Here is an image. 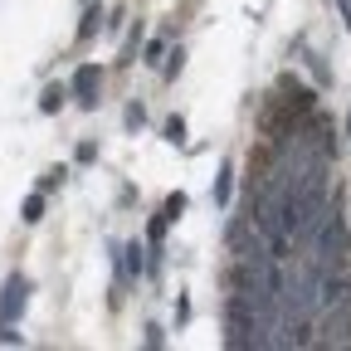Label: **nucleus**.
Wrapping results in <instances>:
<instances>
[{"mask_svg":"<svg viewBox=\"0 0 351 351\" xmlns=\"http://www.w3.org/2000/svg\"><path fill=\"white\" fill-rule=\"evenodd\" d=\"M25 302H29V278L25 274H10L5 288H0V322H15L25 313Z\"/></svg>","mask_w":351,"mask_h":351,"instance_id":"nucleus-1","label":"nucleus"},{"mask_svg":"<svg viewBox=\"0 0 351 351\" xmlns=\"http://www.w3.org/2000/svg\"><path fill=\"white\" fill-rule=\"evenodd\" d=\"M346 132H351V112H346Z\"/></svg>","mask_w":351,"mask_h":351,"instance_id":"nucleus-19","label":"nucleus"},{"mask_svg":"<svg viewBox=\"0 0 351 351\" xmlns=\"http://www.w3.org/2000/svg\"><path fill=\"white\" fill-rule=\"evenodd\" d=\"M69 98H73V88H69V83H44V93H39V112H59Z\"/></svg>","mask_w":351,"mask_h":351,"instance_id":"nucleus-5","label":"nucleus"},{"mask_svg":"<svg viewBox=\"0 0 351 351\" xmlns=\"http://www.w3.org/2000/svg\"><path fill=\"white\" fill-rule=\"evenodd\" d=\"M98 29H103V5L88 0V5H83V20H78V39H93Z\"/></svg>","mask_w":351,"mask_h":351,"instance_id":"nucleus-6","label":"nucleus"},{"mask_svg":"<svg viewBox=\"0 0 351 351\" xmlns=\"http://www.w3.org/2000/svg\"><path fill=\"white\" fill-rule=\"evenodd\" d=\"M39 219H44V191H34L25 200V225H39Z\"/></svg>","mask_w":351,"mask_h":351,"instance_id":"nucleus-7","label":"nucleus"},{"mask_svg":"<svg viewBox=\"0 0 351 351\" xmlns=\"http://www.w3.org/2000/svg\"><path fill=\"white\" fill-rule=\"evenodd\" d=\"M20 341V332H15V322H0V346H15Z\"/></svg>","mask_w":351,"mask_h":351,"instance_id":"nucleus-13","label":"nucleus"},{"mask_svg":"<svg viewBox=\"0 0 351 351\" xmlns=\"http://www.w3.org/2000/svg\"><path fill=\"white\" fill-rule=\"evenodd\" d=\"M112 254H117V263H122V274H127V278H137V274H147V258H142L147 249H142L137 239H132V244H112Z\"/></svg>","mask_w":351,"mask_h":351,"instance_id":"nucleus-4","label":"nucleus"},{"mask_svg":"<svg viewBox=\"0 0 351 351\" xmlns=\"http://www.w3.org/2000/svg\"><path fill=\"white\" fill-rule=\"evenodd\" d=\"M147 346H152V351L166 346V332H161V327H147Z\"/></svg>","mask_w":351,"mask_h":351,"instance_id":"nucleus-17","label":"nucleus"},{"mask_svg":"<svg viewBox=\"0 0 351 351\" xmlns=\"http://www.w3.org/2000/svg\"><path fill=\"white\" fill-rule=\"evenodd\" d=\"M122 122H127V127H132V132H137V127H142V122H147V108H142V103H132V108H127V117H122Z\"/></svg>","mask_w":351,"mask_h":351,"instance_id":"nucleus-12","label":"nucleus"},{"mask_svg":"<svg viewBox=\"0 0 351 351\" xmlns=\"http://www.w3.org/2000/svg\"><path fill=\"white\" fill-rule=\"evenodd\" d=\"M98 83H103V78H98L93 64H78V73H73V83H69V88H73V103L93 112V108H98Z\"/></svg>","mask_w":351,"mask_h":351,"instance_id":"nucleus-3","label":"nucleus"},{"mask_svg":"<svg viewBox=\"0 0 351 351\" xmlns=\"http://www.w3.org/2000/svg\"><path fill=\"white\" fill-rule=\"evenodd\" d=\"M161 215H166V219H181V215H186V195H181V191H176V195H166Z\"/></svg>","mask_w":351,"mask_h":351,"instance_id":"nucleus-8","label":"nucleus"},{"mask_svg":"<svg viewBox=\"0 0 351 351\" xmlns=\"http://www.w3.org/2000/svg\"><path fill=\"white\" fill-rule=\"evenodd\" d=\"M166 142H176V147L186 142V117H171V122H166Z\"/></svg>","mask_w":351,"mask_h":351,"instance_id":"nucleus-10","label":"nucleus"},{"mask_svg":"<svg viewBox=\"0 0 351 351\" xmlns=\"http://www.w3.org/2000/svg\"><path fill=\"white\" fill-rule=\"evenodd\" d=\"M302 59H307V69H313V78H317V83H327V69H322V59H317V54H302Z\"/></svg>","mask_w":351,"mask_h":351,"instance_id":"nucleus-14","label":"nucleus"},{"mask_svg":"<svg viewBox=\"0 0 351 351\" xmlns=\"http://www.w3.org/2000/svg\"><path fill=\"white\" fill-rule=\"evenodd\" d=\"M161 69H166V78H176V73H181V49H176V54H171V59H166Z\"/></svg>","mask_w":351,"mask_h":351,"instance_id":"nucleus-18","label":"nucleus"},{"mask_svg":"<svg viewBox=\"0 0 351 351\" xmlns=\"http://www.w3.org/2000/svg\"><path fill=\"white\" fill-rule=\"evenodd\" d=\"M59 181H64V166H54V171H44V176H39V191L49 195V191H54Z\"/></svg>","mask_w":351,"mask_h":351,"instance_id":"nucleus-11","label":"nucleus"},{"mask_svg":"<svg viewBox=\"0 0 351 351\" xmlns=\"http://www.w3.org/2000/svg\"><path fill=\"white\" fill-rule=\"evenodd\" d=\"M73 156H78V161L88 166V161H93V156H98V147H93V142H78V152H73Z\"/></svg>","mask_w":351,"mask_h":351,"instance_id":"nucleus-16","label":"nucleus"},{"mask_svg":"<svg viewBox=\"0 0 351 351\" xmlns=\"http://www.w3.org/2000/svg\"><path fill=\"white\" fill-rule=\"evenodd\" d=\"M322 346H351V302L327 307V322H322Z\"/></svg>","mask_w":351,"mask_h":351,"instance_id":"nucleus-2","label":"nucleus"},{"mask_svg":"<svg viewBox=\"0 0 351 351\" xmlns=\"http://www.w3.org/2000/svg\"><path fill=\"white\" fill-rule=\"evenodd\" d=\"M230 176H234V166H225V171H219V181H215V200L219 205H230Z\"/></svg>","mask_w":351,"mask_h":351,"instance_id":"nucleus-9","label":"nucleus"},{"mask_svg":"<svg viewBox=\"0 0 351 351\" xmlns=\"http://www.w3.org/2000/svg\"><path fill=\"white\" fill-rule=\"evenodd\" d=\"M161 54H166V44H161V39H152V44H147V64H161Z\"/></svg>","mask_w":351,"mask_h":351,"instance_id":"nucleus-15","label":"nucleus"}]
</instances>
